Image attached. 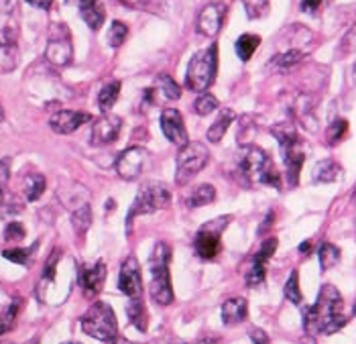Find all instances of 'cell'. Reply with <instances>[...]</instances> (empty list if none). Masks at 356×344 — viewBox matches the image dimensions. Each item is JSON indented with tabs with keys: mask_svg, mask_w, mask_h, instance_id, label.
Returning a JSON list of instances; mask_svg holds the SVG:
<instances>
[{
	"mask_svg": "<svg viewBox=\"0 0 356 344\" xmlns=\"http://www.w3.org/2000/svg\"><path fill=\"white\" fill-rule=\"evenodd\" d=\"M275 249H277V238H267V240L263 242V247L259 249V253H257L252 259H257V261H261V263H267V261L273 257Z\"/></svg>",
	"mask_w": 356,
	"mask_h": 344,
	"instance_id": "obj_40",
	"label": "cell"
},
{
	"mask_svg": "<svg viewBox=\"0 0 356 344\" xmlns=\"http://www.w3.org/2000/svg\"><path fill=\"white\" fill-rule=\"evenodd\" d=\"M303 55H305V52H302V49H296V47H293V49H287V52L275 55L273 65L275 68H281V70H287V68L300 63L303 59Z\"/></svg>",
	"mask_w": 356,
	"mask_h": 344,
	"instance_id": "obj_31",
	"label": "cell"
},
{
	"mask_svg": "<svg viewBox=\"0 0 356 344\" xmlns=\"http://www.w3.org/2000/svg\"><path fill=\"white\" fill-rule=\"evenodd\" d=\"M169 259H171V247L165 242H157L151 255V286L149 293L151 299L159 306H169L173 302V288H171V275H169Z\"/></svg>",
	"mask_w": 356,
	"mask_h": 344,
	"instance_id": "obj_2",
	"label": "cell"
},
{
	"mask_svg": "<svg viewBox=\"0 0 356 344\" xmlns=\"http://www.w3.org/2000/svg\"><path fill=\"white\" fill-rule=\"evenodd\" d=\"M224 19H226V4L224 2H210L197 15V31L206 37H214L222 29Z\"/></svg>",
	"mask_w": 356,
	"mask_h": 344,
	"instance_id": "obj_12",
	"label": "cell"
},
{
	"mask_svg": "<svg viewBox=\"0 0 356 344\" xmlns=\"http://www.w3.org/2000/svg\"><path fill=\"white\" fill-rule=\"evenodd\" d=\"M320 4H322V0H302V10L303 13H316Z\"/></svg>",
	"mask_w": 356,
	"mask_h": 344,
	"instance_id": "obj_46",
	"label": "cell"
},
{
	"mask_svg": "<svg viewBox=\"0 0 356 344\" xmlns=\"http://www.w3.org/2000/svg\"><path fill=\"white\" fill-rule=\"evenodd\" d=\"M90 120V114L88 112H76V110H59L55 112L49 120L51 129L57 134H70V132L78 131L83 123Z\"/></svg>",
	"mask_w": 356,
	"mask_h": 344,
	"instance_id": "obj_16",
	"label": "cell"
},
{
	"mask_svg": "<svg viewBox=\"0 0 356 344\" xmlns=\"http://www.w3.org/2000/svg\"><path fill=\"white\" fill-rule=\"evenodd\" d=\"M59 200L63 202V206L72 208V210H78L80 206L88 204V198H90V191L80 184H70V187H59L57 191Z\"/></svg>",
	"mask_w": 356,
	"mask_h": 344,
	"instance_id": "obj_18",
	"label": "cell"
},
{
	"mask_svg": "<svg viewBox=\"0 0 356 344\" xmlns=\"http://www.w3.org/2000/svg\"><path fill=\"white\" fill-rule=\"evenodd\" d=\"M23 189H25L27 200H31V202L39 200L43 196V191H45V178L41 173H31V175L25 178V187Z\"/></svg>",
	"mask_w": 356,
	"mask_h": 344,
	"instance_id": "obj_28",
	"label": "cell"
},
{
	"mask_svg": "<svg viewBox=\"0 0 356 344\" xmlns=\"http://www.w3.org/2000/svg\"><path fill=\"white\" fill-rule=\"evenodd\" d=\"M285 297H287L291 304H302L303 295L302 290H300V275H298V271H293V273L289 275L287 283H285Z\"/></svg>",
	"mask_w": 356,
	"mask_h": 344,
	"instance_id": "obj_32",
	"label": "cell"
},
{
	"mask_svg": "<svg viewBox=\"0 0 356 344\" xmlns=\"http://www.w3.org/2000/svg\"><path fill=\"white\" fill-rule=\"evenodd\" d=\"M340 173H342V167H340L336 161L324 159V161H320V163L314 167L312 180H314L316 184H332V182H336V180L340 178Z\"/></svg>",
	"mask_w": 356,
	"mask_h": 344,
	"instance_id": "obj_21",
	"label": "cell"
},
{
	"mask_svg": "<svg viewBox=\"0 0 356 344\" xmlns=\"http://www.w3.org/2000/svg\"><path fill=\"white\" fill-rule=\"evenodd\" d=\"M342 295L334 286H322L318 302L305 312V332L307 334H334L346 326Z\"/></svg>",
	"mask_w": 356,
	"mask_h": 344,
	"instance_id": "obj_1",
	"label": "cell"
},
{
	"mask_svg": "<svg viewBox=\"0 0 356 344\" xmlns=\"http://www.w3.org/2000/svg\"><path fill=\"white\" fill-rule=\"evenodd\" d=\"M307 249H309V242H303L302 247H300V251H302V253H305Z\"/></svg>",
	"mask_w": 356,
	"mask_h": 344,
	"instance_id": "obj_51",
	"label": "cell"
},
{
	"mask_svg": "<svg viewBox=\"0 0 356 344\" xmlns=\"http://www.w3.org/2000/svg\"><path fill=\"white\" fill-rule=\"evenodd\" d=\"M82 330L102 343H112L118 336L116 316L106 302H96L82 316Z\"/></svg>",
	"mask_w": 356,
	"mask_h": 344,
	"instance_id": "obj_3",
	"label": "cell"
},
{
	"mask_svg": "<svg viewBox=\"0 0 356 344\" xmlns=\"http://www.w3.org/2000/svg\"><path fill=\"white\" fill-rule=\"evenodd\" d=\"M273 218H275V214H273V212H269V216H267V220H265V224L261 226V233H263V230H267V228H269V226L273 224Z\"/></svg>",
	"mask_w": 356,
	"mask_h": 344,
	"instance_id": "obj_49",
	"label": "cell"
},
{
	"mask_svg": "<svg viewBox=\"0 0 356 344\" xmlns=\"http://www.w3.org/2000/svg\"><path fill=\"white\" fill-rule=\"evenodd\" d=\"M214 198H216L214 187L208 184H202L197 185V187H193L192 191H190V196L186 198V202H188L190 208H200V206H208L210 202H214Z\"/></svg>",
	"mask_w": 356,
	"mask_h": 344,
	"instance_id": "obj_22",
	"label": "cell"
},
{
	"mask_svg": "<svg viewBox=\"0 0 356 344\" xmlns=\"http://www.w3.org/2000/svg\"><path fill=\"white\" fill-rule=\"evenodd\" d=\"M118 2L124 6H131V8H143L145 6V0H118Z\"/></svg>",
	"mask_w": 356,
	"mask_h": 344,
	"instance_id": "obj_47",
	"label": "cell"
},
{
	"mask_svg": "<svg viewBox=\"0 0 356 344\" xmlns=\"http://www.w3.org/2000/svg\"><path fill=\"white\" fill-rule=\"evenodd\" d=\"M273 134L279 139L281 151H283V161H285V169H287V182L289 185H298L300 182V171L305 161V149H303V141L300 134L289 129V127H279L273 129Z\"/></svg>",
	"mask_w": 356,
	"mask_h": 344,
	"instance_id": "obj_6",
	"label": "cell"
},
{
	"mask_svg": "<svg viewBox=\"0 0 356 344\" xmlns=\"http://www.w3.org/2000/svg\"><path fill=\"white\" fill-rule=\"evenodd\" d=\"M234 120V112L232 110H222L218 116V120L210 127V131H208V141H212V143H220L222 141V136L226 134L228 131V127H230V123Z\"/></svg>",
	"mask_w": 356,
	"mask_h": 344,
	"instance_id": "obj_23",
	"label": "cell"
},
{
	"mask_svg": "<svg viewBox=\"0 0 356 344\" xmlns=\"http://www.w3.org/2000/svg\"><path fill=\"white\" fill-rule=\"evenodd\" d=\"M104 279H106V265H104V261L80 265L78 281H80V288H82L86 297H94L96 293H100L102 286H104Z\"/></svg>",
	"mask_w": 356,
	"mask_h": 344,
	"instance_id": "obj_11",
	"label": "cell"
},
{
	"mask_svg": "<svg viewBox=\"0 0 356 344\" xmlns=\"http://www.w3.org/2000/svg\"><path fill=\"white\" fill-rule=\"evenodd\" d=\"M21 304H23L21 299H13V302L6 306V310L0 314V336L6 334V332H10V330L15 328V322H17V316H19Z\"/></svg>",
	"mask_w": 356,
	"mask_h": 344,
	"instance_id": "obj_27",
	"label": "cell"
},
{
	"mask_svg": "<svg viewBox=\"0 0 356 344\" xmlns=\"http://www.w3.org/2000/svg\"><path fill=\"white\" fill-rule=\"evenodd\" d=\"M218 108V100L212 96V94H200L197 96V100L193 102V110L200 114V116H206V114H210V112H214Z\"/></svg>",
	"mask_w": 356,
	"mask_h": 344,
	"instance_id": "obj_34",
	"label": "cell"
},
{
	"mask_svg": "<svg viewBox=\"0 0 356 344\" xmlns=\"http://www.w3.org/2000/svg\"><path fill=\"white\" fill-rule=\"evenodd\" d=\"M110 344H133V343H131V341H127V338H122V336H116V338H114Z\"/></svg>",
	"mask_w": 356,
	"mask_h": 344,
	"instance_id": "obj_50",
	"label": "cell"
},
{
	"mask_svg": "<svg viewBox=\"0 0 356 344\" xmlns=\"http://www.w3.org/2000/svg\"><path fill=\"white\" fill-rule=\"evenodd\" d=\"M250 341L254 344H269V336H267V332H263L261 328H254V330L250 332Z\"/></svg>",
	"mask_w": 356,
	"mask_h": 344,
	"instance_id": "obj_45",
	"label": "cell"
},
{
	"mask_svg": "<svg viewBox=\"0 0 356 344\" xmlns=\"http://www.w3.org/2000/svg\"><path fill=\"white\" fill-rule=\"evenodd\" d=\"M348 131V123L346 120H336L332 123L328 129V143L330 145H336L344 139V134Z\"/></svg>",
	"mask_w": 356,
	"mask_h": 344,
	"instance_id": "obj_39",
	"label": "cell"
},
{
	"mask_svg": "<svg viewBox=\"0 0 356 344\" xmlns=\"http://www.w3.org/2000/svg\"><path fill=\"white\" fill-rule=\"evenodd\" d=\"M25 238V226L21 222H10L4 230V240L13 242V240H23Z\"/></svg>",
	"mask_w": 356,
	"mask_h": 344,
	"instance_id": "obj_42",
	"label": "cell"
},
{
	"mask_svg": "<svg viewBox=\"0 0 356 344\" xmlns=\"http://www.w3.org/2000/svg\"><path fill=\"white\" fill-rule=\"evenodd\" d=\"M57 261H59V251H55L54 255H51V259H49V261H47V265H45V273H43V279H47V281H51V279H54Z\"/></svg>",
	"mask_w": 356,
	"mask_h": 344,
	"instance_id": "obj_44",
	"label": "cell"
},
{
	"mask_svg": "<svg viewBox=\"0 0 356 344\" xmlns=\"http://www.w3.org/2000/svg\"><path fill=\"white\" fill-rule=\"evenodd\" d=\"M161 131L173 145H179V147L188 145V131H186V125H184L179 110L165 108L161 112Z\"/></svg>",
	"mask_w": 356,
	"mask_h": 344,
	"instance_id": "obj_14",
	"label": "cell"
},
{
	"mask_svg": "<svg viewBox=\"0 0 356 344\" xmlns=\"http://www.w3.org/2000/svg\"><path fill=\"white\" fill-rule=\"evenodd\" d=\"M127 35H129V26L120 23V21H114L108 31V43L112 47H120L124 43Z\"/></svg>",
	"mask_w": 356,
	"mask_h": 344,
	"instance_id": "obj_35",
	"label": "cell"
},
{
	"mask_svg": "<svg viewBox=\"0 0 356 344\" xmlns=\"http://www.w3.org/2000/svg\"><path fill=\"white\" fill-rule=\"evenodd\" d=\"M259 43H261L259 35H250V33H247V35L238 37V41H236V55H238L243 61H248V59L252 57V53L257 52Z\"/></svg>",
	"mask_w": 356,
	"mask_h": 344,
	"instance_id": "obj_29",
	"label": "cell"
},
{
	"mask_svg": "<svg viewBox=\"0 0 356 344\" xmlns=\"http://www.w3.org/2000/svg\"><path fill=\"white\" fill-rule=\"evenodd\" d=\"M147 159H149L147 149H143V147H131V149L122 151L120 157L116 159V173L122 180H127V182H133V180H137L138 175L143 173Z\"/></svg>",
	"mask_w": 356,
	"mask_h": 344,
	"instance_id": "obj_10",
	"label": "cell"
},
{
	"mask_svg": "<svg viewBox=\"0 0 356 344\" xmlns=\"http://www.w3.org/2000/svg\"><path fill=\"white\" fill-rule=\"evenodd\" d=\"M355 314H356V304H355Z\"/></svg>",
	"mask_w": 356,
	"mask_h": 344,
	"instance_id": "obj_55",
	"label": "cell"
},
{
	"mask_svg": "<svg viewBox=\"0 0 356 344\" xmlns=\"http://www.w3.org/2000/svg\"><path fill=\"white\" fill-rule=\"evenodd\" d=\"M353 52H356V25L344 35V39H342V43H340V49H338L340 55H348V53Z\"/></svg>",
	"mask_w": 356,
	"mask_h": 344,
	"instance_id": "obj_41",
	"label": "cell"
},
{
	"mask_svg": "<svg viewBox=\"0 0 356 344\" xmlns=\"http://www.w3.org/2000/svg\"><path fill=\"white\" fill-rule=\"evenodd\" d=\"M157 86L161 88L163 96L167 100H177L181 96V88L177 86V81H173L171 76H159L157 78Z\"/></svg>",
	"mask_w": 356,
	"mask_h": 344,
	"instance_id": "obj_33",
	"label": "cell"
},
{
	"mask_svg": "<svg viewBox=\"0 0 356 344\" xmlns=\"http://www.w3.org/2000/svg\"><path fill=\"white\" fill-rule=\"evenodd\" d=\"M122 127V120L114 114H104L100 116L94 127H92V143L94 145H110L116 141L118 132Z\"/></svg>",
	"mask_w": 356,
	"mask_h": 344,
	"instance_id": "obj_15",
	"label": "cell"
},
{
	"mask_svg": "<svg viewBox=\"0 0 356 344\" xmlns=\"http://www.w3.org/2000/svg\"><path fill=\"white\" fill-rule=\"evenodd\" d=\"M65 344H80V343H65Z\"/></svg>",
	"mask_w": 356,
	"mask_h": 344,
	"instance_id": "obj_54",
	"label": "cell"
},
{
	"mask_svg": "<svg viewBox=\"0 0 356 344\" xmlns=\"http://www.w3.org/2000/svg\"><path fill=\"white\" fill-rule=\"evenodd\" d=\"M208 149L202 143H188L186 147H181L179 155H177V175L175 182L179 185L188 184L195 173H200L206 163H208Z\"/></svg>",
	"mask_w": 356,
	"mask_h": 344,
	"instance_id": "obj_8",
	"label": "cell"
},
{
	"mask_svg": "<svg viewBox=\"0 0 356 344\" xmlns=\"http://www.w3.org/2000/svg\"><path fill=\"white\" fill-rule=\"evenodd\" d=\"M228 216H220L216 220H210L208 224H204L197 235L193 238V249L195 255L202 259H214L220 251V235L228 224Z\"/></svg>",
	"mask_w": 356,
	"mask_h": 344,
	"instance_id": "obj_9",
	"label": "cell"
},
{
	"mask_svg": "<svg viewBox=\"0 0 356 344\" xmlns=\"http://www.w3.org/2000/svg\"><path fill=\"white\" fill-rule=\"evenodd\" d=\"M241 173L245 175L248 184H267L273 187L281 185L273 161L259 147H248L245 157L241 159Z\"/></svg>",
	"mask_w": 356,
	"mask_h": 344,
	"instance_id": "obj_5",
	"label": "cell"
},
{
	"mask_svg": "<svg viewBox=\"0 0 356 344\" xmlns=\"http://www.w3.org/2000/svg\"><path fill=\"white\" fill-rule=\"evenodd\" d=\"M127 314L131 318V324H135L140 332L147 330L149 326V320H147V310H145V304L138 299V297H133L131 304L127 306Z\"/></svg>",
	"mask_w": 356,
	"mask_h": 344,
	"instance_id": "obj_24",
	"label": "cell"
},
{
	"mask_svg": "<svg viewBox=\"0 0 356 344\" xmlns=\"http://www.w3.org/2000/svg\"><path fill=\"white\" fill-rule=\"evenodd\" d=\"M8 178H10V161L8 159H2L0 161V200H2V194L6 189Z\"/></svg>",
	"mask_w": 356,
	"mask_h": 344,
	"instance_id": "obj_43",
	"label": "cell"
},
{
	"mask_svg": "<svg viewBox=\"0 0 356 344\" xmlns=\"http://www.w3.org/2000/svg\"><path fill=\"white\" fill-rule=\"evenodd\" d=\"M27 2H31V4L37 6V8H49L54 0H27Z\"/></svg>",
	"mask_w": 356,
	"mask_h": 344,
	"instance_id": "obj_48",
	"label": "cell"
},
{
	"mask_svg": "<svg viewBox=\"0 0 356 344\" xmlns=\"http://www.w3.org/2000/svg\"><path fill=\"white\" fill-rule=\"evenodd\" d=\"M118 288L124 295L140 297L143 293V277H140V267L135 257H127L124 263L120 267V275H118Z\"/></svg>",
	"mask_w": 356,
	"mask_h": 344,
	"instance_id": "obj_13",
	"label": "cell"
},
{
	"mask_svg": "<svg viewBox=\"0 0 356 344\" xmlns=\"http://www.w3.org/2000/svg\"><path fill=\"white\" fill-rule=\"evenodd\" d=\"M247 302H245L243 297H230V299H226L224 306H222V320H224V324H228V326L241 324V322L247 318Z\"/></svg>",
	"mask_w": 356,
	"mask_h": 344,
	"instance_id": "obj_20",
	"label": "cell"
},
{
	"mask_svg": "<svg viewBox=\"0 0 356 344\" xmlns=\"http://www.w3.org/2000/svg\"><path fill=\"white\" fill-rule=\"evenodd\" d=\"M4 118V110H2V104H0V120Z\"/></svg>",
	"mask_w": 356,
	"mask_h": 344,
	"instance_id": "obj_52",
	"label": "cell"
},
{
	"mask_svg": "<svg viewBox=\"0 0 356 344\" xmlns=\"http://www.w3.org/2000/svg\"><path fill=\"white\" fill-rule=\"evenodd\" d=\"M263 281H265V263L252 259V263L247 271V283L250 288H254V286H261Z\"/></svg>",
	"mask_w": 356,
	"mask_h": 344,
	"instance_id": "obj_36",
	"label": "cell"
},
{
	"mask_svg": "<svg viewBox=\"0 0 356 344\" xmlns=\"http://www.w3.org/2000/svg\"><path fill=\"white\" fill-rule=\"evenodd\" d=\"M243 4H245L250 19H259V17L267 15V10H269V0H243Z\"/></svg>",
	"mask_w": 356,
	"mask_h": 344,
	"instance_id": "obj_38",
	"label": "cell"
},
{
	"mask_svg": "<svg viewBox=\"0 0 356 344\" xmlns=\"http://www.w3.org/2000/svg\"><path fill=\"white\" fill-rule=\"evenodd\" d=\"M72 57H74V49L67 39H51L45 49V59L54 65H67Z\"/></svg>",
	"mask_w": 356,
	"mask_h": 344,
	"instance_id": "obj_17",
	"label": "cell"
},
{
	"mask_svg": "<svg viewBox=\"0 0 356 344\" xmlns=\"http://www.w3.org/2000/svg\"><path fill=\"white\" fill-rule=\"evenodd\" d=\"M72 224H74V230L78 233V237L86 235V230L92 224V208H90V204H83L78 210H74V214H72Z\"/></svg>",
	"mask_w": 356,
	"mask_h": 344,
	"instance_id": "obj_30",
	"label": "cell"
},
{
	"mask_svg": "<svg viewBox=\"0 0 356 344\" xmlns=\"http://www.w3.org/2000/svg\"><path fill=\"white\" fill-rule=\"evenodd\" d=\"M169 202H171V194H169L167 185L161 182H147L140 185L137 198L133 202V208L129 210V216H127V230H131V224L137 216L161 210Z\"/></svg>",
	"mask_w": 356,
	"mask_h": 344,
	"instance_id": "obj_7",
	"label": "cell"
},
{
	"mask_svg": "<svg viewBox=\"0 0 356 344\" xmlns=\"http://www.w3.org/2000/svg\"><path fill=\"white\" fill-rule=\"evenodd\" d=\"M80 4V13H82V19L86 21V25L94 31H98L102 23H104V6L100 4V0H78Z\"/></svg>",
	"mask_w": 356,
	"mask_h": 344,
	"instance_id": "obj_19",
	"label": "cell"
},
{
	"mask_svg": "<svg viewBox=\"0 0 356 344\" xmlns=\"http://www.w3.org/2000/svg\"><path fill=\"white\" fill-rule=\"evenodd\" d=\"M318 259H320L322 271H328V269L340 263V249L332 242H324L318 251Z\"/></svg>",
	"mask_w": 356,
	"mask_h": 344,
	"instance_id": "obj_26",
	"label": "cell"
},
{
	"mask_svg": "<svg viewBox=\"0 0 356 344\" xmlns=\"http://www.w3.org/2000/svg\"><path fill=\"white\" fill-rule=\"evenodd\" d=\"M353 200H355V202H356V189H355V194H353Z\"/></svg>",
	"mask_w": 356,
	"mask_h": 344,
	"instance_id": "obj_53",
	"label": "cell"
},
{
	"mask_svg": "<svg viewBox=\"0 0 356 344\" xmlns=\"http://www.w3.org/2000/svg\"><path fill=\"white\" fill-rule=\"evenodd\" d=\"M118 94H120V81L114 79V81L106 84V86L100 90V94H98V106H100V110H102V112H108L110 108L116 104Z\"/></svg>",
	"mask_w": 356,
	"mask_h": 344,
	"instance_id": "obj_25",
	"label": "cell"
},
{
	"mask_svg": "<svg viewBox=\"0 0 356 344\" xmlns=\"http://www.w3.org/2000/svg\"><path fill=\"white\" fill-rule=\"evenodd\" d=\"M33 253H35V247H33V249H10V251H4L2 257L8 259V261H13V263L29 265Z\"/></svg>",
	"mask_w": 356,
	"mask_h": 344,
	"instance_id": "obj_37",
	"label": "cell"
},
{
	"mask_svg": "<svg viewBox=\"0 0 356 344\" xmlns=\"http://www.w3.org/2000/svg\"><path fill=\"white\" fill-rule=\"evenodd\" d=\"M218 68V47L212 45L204 52L195 53L188 65L186 84L192 92H206L216 78Z\"/></svg>",
	"mask_w": 356,
	"mask_h": 344,
	"instance_id": "obj_4",
	"label": "cell"
}]
</instances>
